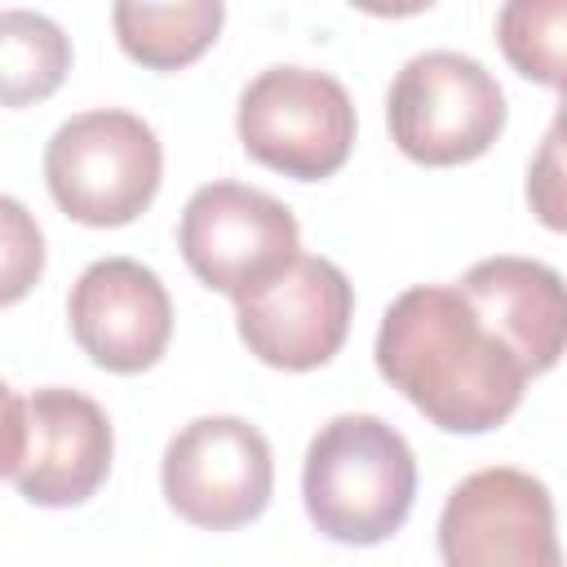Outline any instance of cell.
I'll return each instance as SVG.
<instances>
[{"instance_id": "11", "label": "cell", "mask_w": 567, "mask_h": 567, "mask_svg": "<svg viewBox=\"0 0 567 567\" xmlns=\"http://www.w3.org/2000/svg\"><path fill=\"white\" fill-rule=\"evenodd\" d=\"M111 421L102 403L80 390L49 385L27 399V452L13 470V487L31 505H80L111 474Z\"/></svg>"}, {"instance_id": "17", "label": "cell", "mask_w": 567, "mask_h": 567, "mask_svg": "<svg viewBox=\"0 0 567 567\" xmlns=\"http://www.w3.org/2000/svg\"><path fill=\"white\" fill-rule=\"evenodd\" d=\"M27 452V399L0 381V478H13Z\"/></svg>"}, {"instance_id": "3", "label": "cell", "mask_w": 567, "mask_h": 567, "mask_svg": "<svg viewBox=\"0 0 567 567\" xmlns=\"http://www.w3.org/2000/svg\"><path fill=\"white\" fill-rule=\"evenodd\" d=\"M164 151L155 128L133 111H80L44 146L53 204L80 226H128L159 190Z\"/></svg>"}, {"instance_id": "7", "label": "cell", "mask_w": 567, "mask_h": 567, "mask_svg": "<svg viewBox=\"0 0 567 567\" xmlns=\"http://www.w3.org/2000/svg\"><path fill=\"white\" fill-rule=\"evenodd\" d=\"M177 248L199 284L244 297L297 257L301 230L284 199L244 182H208L182 208Z\"/></svg>"}, {"instance_id": "18", "label": "cell", "mask_w": 567, "mask_h": 567, "mask_svg": "<svg viewBox=\"0 0 567 567\" xmlns=\"http://www.w3.org/2000/svg\"><path fill=\"white\" fill-rule=\"evenodd\" d=\"M558 124L549 128V137H545V151H540V164L532 168V182H527V195H532V204L540 208V217H545V226H563V204L549 195V186L558 182Z\"/></svg>"}, {"instance_id": "9", "label": "cell", "mask_w": 567, "mask_h": 567, "mask_svg": "<svg viewBox=\"0 0 567 567\" xmlns=\"http://www.w3.org/2000/svg\"><path fill=\"white\" fill-rule=\"evenodd\" d=\"M354 315V288L341 266L328 257L297 252L279 275L261 279L244 297H235V323L248 346L270 368L284 372H310L323 368Z\"/></svg>"}, {"instance_id": "8", "label": "cell", "mask_w": 567, "mask_h": 567, "mask_svg": "<svg viewBox=\"0 0 567 567\" xmlns=\"http://www.w3.org/2000/svg\"><path fill=\"white\" fill-rule=\"evenodd\" d=\"M443 567H563L549 487L514 465H487L447 492L439 514Z\"/></svg>"}, {"instance_id": "14", "label": "cell", "mask_w": 567, "mask_h": 567, "mask_svg": "<svg viewBox=\"0 0 567 567\" xmlns=\"http://www.w3.org/2000/svg\"><path fill=\"white\" fill-rule=\"evenodd\" d=\"M71 71L66 31L35 9H0V106H31Z\"/></svg>"}, {"instance_id": "16", "label": "cell", "mask_w": 567, "mask_h": 567, "mask_svg": "<svg viewBox=\"0 0 567 567\" xmlns=\"http://www.w3.org/2000/svg\"><path fill=\"white\" fill-rule=\"evenodd\" d=\"M44 275V235L27 204L0 195V306L22 301Z\"/></svg>"}, {"instance_id": "10", "label": "cell", "mask_w": 567, "mask_h": 567, "mask_svg": "<svg viewBox=\"0 0 567 567\" xmlns=\"http://www.w3.org/2000/svg\"><path fill=\"white\" fill-rule=\"evenodd\" d=\"M75 346L106 372H146L173 337V301L159 275L133 257L93 261L66 301Z\"/></svg>"}, {"instance_id": "15", "label": "cell", "mask_w": 567, "mask_h": 567, "mask_svg": "<svg viewBox=\"0 0 567 567\" xmlns=\"http://www.w3.org/2000/svg\"><path fill=\"white\" fill-rule=\"evenodd\" d=\"M563 22H567L563 0H545V4L514 0L501 9L496 35L505 58L518 66V75L563 89Z\"/></svg>"}, {"instance_id": "6", "label": "cell", "mask_w": 567, "mask_h": 567, "mask_svg": "<svg viewBox=\"0 0 567 567\" xmlns=\"http://www.w3.org/2000/svg\"><path fill=\"white\" fill-rule=\"evenodd\" d=\"M159 483L186 523L230 532L270 505L275 456L266 434L244 416H195L168 439Z\"/></svg>"}, {"instance_id": "13", "label": "cell", "mask_w": 567, "mask_h": 567, "mask_svg": "<svg viewBox=\"0 0 567 567\" xmlns=\"http://www.w3.org/2000/svg\"><path fill=\"white\" fill-rule=\"evenodd\" d=\"M226 4L221 0H182V4H137L124 0L111 9L120 49L151 66V71H177L190 66L221 31Z\"/></svg>"}, {"instance_id": "4", "label": "cell", "mask_w": 567, "mask_h": 567, "mask_svg": "<svg viewBox=\"0 0 567 567\" xmlns=\"http://www.w3.org/2000/svg\"><path fill=\"white\" fill-rule=\"evenodd\" d=\"M394 146L430 168H452L487 155L505 128V93L496 75L456 53L430 49L403 62L385 102Z\"/></svg>"}, {"instance_id": "1", "label": "cell", "mask_w": 567, "mask_h": 567, "mask_svg": "<svg viewBox=\"0 0 567 567\" xmlns=\"http://www.w3.org/2000/svg\"><path fill=\"white\" fill-rule=\"evenodd\" d=\"M377 368L416 412L452 434L496 430L527 385L518 359L456 284H416L390 301L377 328Z\"/></svg>"}, {"instance_id": "5", "label": "cell", "mask_w": 567, "mask_h": 567, "mask_svg": "<svg viewBox=\"0 0 567 567\" xmlns=\"http://www.w3.org/2000/svg\"><path fill=\"white\" fill-rule=\"evenodd\" d=\"M235 128L257 164L297 182H319L354 151V102L328 71L266 66L239 93Z\"/></svg>"}, {"instance_id": "2", "label": "cell", "mask_w": 567, "mask_h": 567, "mask_svg": "<svg viewBox=\"0 0 567 567\" xmlns=\"http://www.w3.org/2000/svg\"><path fill=\"white\" fill-rule=\"evenodd\" d=\"M301 496L310 523L328 540L381 545L408 523L416 501L412 447L381 416H332L306 447Z\"/></svg>"}, {"instance_id": "12", "label": "cell", "mask_w": 567, "mask_h": 567, "mask_svg": "<svg viewBox=\"0 0 567 567\" xmlns=\"http://www.w3.org/2000/svg\"><path fill=\"white\" fill-rule=\"evenodd\" d=\"M456 292L505 341L527 377L558 363L567 341V297L558 270L532 257H483L461 275Z\"/></svg>"}]
</instances>
